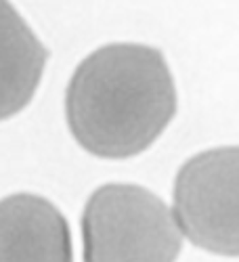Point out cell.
<instances>
[{
  "label": "cell",
  "mask_w": 239,
  "mask_h": 262,
  "mask_svg": "<svg viewBox=\"0 0 239 262\" xmlns=\"http://www.w3.org/2000/svg\"><path fill=\"white\" fill-rule=\"evenodd\" d=\"M175 216L193 246L239 256V147L206 151L181 168Z\"/></svg>",
  "instance_id": "obj_3"
},
{
  "label": "cell",
  "mask_w": 239,
  "mask_h": 262,
  "mask_svg": "<svg viewBox=\"0 0 239 262\" xmlns=\"http://www.w3.org/2000/svg\"><path fill=\"white\" fill-rule=\"evenodd\" d=\"M86 260H175L183 237L168 206L137 185H105L82 218Z\"/></svg>",
  "instance_id": "obj_2"
},
{
  "label": "cell",
  "mask_w": 239,
  "mask_h": 262,
  "mask_svg": "<svg viewBox=\"0 0 239 262\" xmlns=\"http://www.w3.org/2000/svg\"><path fill=\"white\" fill-rule=\"evenodd\" d=\"M49 51L9 0H0V120L24 109L40 84Z\"/></svg>",
  "instance_id": "obj_5"
},
{
  "label": "cell",
  "mask_w": 239,
  "mask_h": 262,
  "mask_svg": "<svg viewBox=\"0 0 239 262\" xmlns=\"http://www.w3.org/2000/svg\"><path fill=\"white\" fill-rule=\"evenodd\" d=\"M65 109L74 139L89 154L124 160L164 133L177 112V91L160 51L110 45L80 63Z\"/></svg>",
  "instance_id": "obj_1"
},
{
  "label": "cell",
  "mask_w": 239,
  "mask_h": 262,
  "mask_svg": "<svg viewBox=\"0 0 239 262\" xmlns=\"http://www.w3.org/2000/svg\"><path fill=\"white\" fill-rule=\"evenodd\" d=\"M0 260H72V237L61 212L38 195L3 200Z\"/></svg>",
  "instance_id": "obj_4"
}]
</instances>
